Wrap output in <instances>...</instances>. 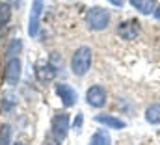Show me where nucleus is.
<instances>
[{
  "label": "nucleus",
  "instance_id": "nucleus-7",
  "mask_svg": "<svg viewBox=\"0 0 160 145\" xmlns=\"http://www.w3.org/2000/svg\"><path fill=\"white\" fill-rule=\"evenodd\" d=\"M21 78V60L19 58H11L6 62V71H4V80L9 86H15Z\"/></svg>",
  "mask_w": 160,
  "mask_h": 145
},
{
  "label": "nucleus",
  "instance_id": "nucleus-1",
  "mask_svg": "<svg viewBox=\"0 0 160 145\" xmlns=\"http://www.w3.org/2000/svg\"><path fill=\"white\" fill-rule=\"evenodd\" d=\"M108 22H110V11L108 9L99 8V6H93V8L88 9V13H86V26L91 32H101V30L108 28Z\"/></svg>",
  "mask_w": 160,
  "mask_h": 145
},
{
  "label": "nucleus",
  "instance_id": "nucleus-3",
  "mask_svg": "<svg viewBox=\"0 0 160 145\" xmlns=\"http://www.w3.org/2000/svg\"><path fill=\"white\" fill-rule=\"evenodd\" d=\"M67 130H69V117L67 113H58L52 117V123H50V136L56 143L63 142L65 136H67Z\"/></svg>",
  "mask_w": 160,
  "mask_h": 145
},
{
  "label": "nucleus",
  "instance_id": "nucleus-12",
  "mask_svg": "<svg viewBox=\"0 0 160 145\" xmlns=\"http://www.w3.org/2000/svg\"><path fill=\"white\" fill-rule=\"evenodd\" d=\"M110 134L106 132V128H99L91 138H89V143L88 145H110Z\"/></svg>",
  "mask_w": 160,
  "mask_h": 145
},
{
  "label": "nucleus",
  "instance_id": "nucleus-9",
  "mask_svg": "<svg viewBox=\"0 0 160 145\" xmlns=\"http://www.w3.org/2000/svg\"><path fill=\"white\" fill-rule=\"evenodd\" d=\"M95 121L101 123V125H104L106 128H114V130H121V128L127 127V123L121 121L119 117H116V115H104V113H99V115L95 117Z\"/></svg>",
  "mask_w": 160,
  "mask_h": 145
},
{
  "label": "nucleus",
  "instance_id": "nucleus-11",
  "mask_svg": "<svg viewBox=\"0 0 160 145\" xmlns=\"http://www.w3.org/2000/svg\"><path fill=\"white\" fill-rule=\"evenodd\" d=\"M130 6L136 8L142 15H151L157 9V2L155 0H130Z\"/></svg>",
  "mask_w": 160,
  "mask_h": 145
},
{
  "label": "nucleus",
  "instance_id": "nucleus-2",
  "mask_svg": "<svg viewBox=\"0 0 160 145\" xmlns=\"http://www.w3.org/2000/svg\"><path fill=\"white\" fill-rule=\"evenodd\" d=\"M91 67V48L89 47H78L71 58V71L75 76H84Z\"/></svg>",
  "mask_w": 160,
  "mask_h": 145
},
{
  "label": "nucleus",
  "instance_id": "nucleus-20",
  "mask_svg": "<svg viewBox=\"0 0 160 145\" xmlns=\"http://www.w3.org/2000/svg\"><path fill=\"white\" fill-rule=\"evenodd\" d=\"M153 15H155V19H158V21H160V6L155 9V13H153Z\"/></svg>",
  "mask_w": 160,
  "mask_h": 145
},
{
  "label": "nucleus",
  "instance_id": "nucleus-19",
  "mask_svg": "<svg viewBox=\"0 0 160 145\" xmlns=\"http://www.w3.org/2000/svg\"><path fill=\"white\" fill-rule=\"evenodd\" d=\"M108 2H110L112 6H118V8H121V6H123V0H108Z\"/></svg>",
  "mask_w": 160,
  "mask_h": 145
},
{
  "label": "nucleus",
  "instance_id": "nucleus-6",
  "mask_svg": "<svg viewBox=\"0 0 160 145\" xmlns=\"http://www.w3.org/2000/svg\"><path fill=\"white\" fill-rule=\"evenodd\" d=\"M43 13V0H34L32 9H30V19H28V36L36 37L39 30V19Z\"/></svg>",
  "mask_w": 160,
  "mask_h": 145
},
{
  "label": "nucleus",
  "instance_id": "nucleus-4",
  "mask_svg": "<svg viewBox=\"0 0 160 145\" xmlns=\"http://www.w3.org/2000/svg\"><path fill=\"white\" fill-rule=\"evenodd\" d=\"M86 102L93 108H102L106 104V89L99 84L91 86L88 91H86Z\"/></svg>",
  "mask_w": 160,
  "mask_h": 145
},
{
  "label": "nucleus",
  "instance_id": "nucleus-5",
  "mask_svg": "<svg viewBox=\"0 0 160 145\" xmlns=\"http://www.w3.org/2000/svg\"><path fill=\"white\" fill-rule=\"evenodd\" d=\"M54 91H56V95L60 97V101H62V104L65 106V108H71V106H75L77 104V91L69 86V84H56L54 86Z\"/></svg>",
  "mask_w": 160,
  "mask_h": 145
},
{
  "label": "nucleus",
  "instance_id": "nucleus-16",
  "mask_svg": "<svg viewBox=\"0 0 160 145\" xmlns=\"http://www.w3.org/2000/svg\"><path fill=\"white\" fill-rule=\"evenodd\" d=\"M11 19V8L4 2H0V28H4Z\"/></svg>",
  "mask_w": 160,
  "mask_h": 145
},
{
  "label": "nucleus",
  "instance_id": "nucleus-15",
  "mask_svg": "<svg viewBox=\"0 0 160 145\" xmlns=\"http://www.w3.org/2000/svg\"><path fill=\"white\" fill-rule=\"evenodd\" d=\"M15 104H17V97H15L11 91H6V93H2V110L9 112V110L13 108Z\"/></svg>",
  "mask_w": 160,
  "mask_h": 145
},
{
  "label": "nucleus",
  "instance_id": "nucleus-18",
  "mask_svg": "<svg viewBox=\"0 0 160 145\" xmlns=\"http://www.w3.org/2000/svg\"><path fill=\"white\" fill-rule=\"evenodd\" d=\"M80 128H82V113H78V115H77V119H75V130L80 132Z\"/></svg>",
  "mask_w": 160,
  "mask_h": 145
},
{
  "label": "nucleus",
  "instance_id": "nucleus-8",
  "mask_svg": "<svg viewBox=\"0 0 160 145\" xmlns=\"http://www.w3.org/2000/svg\"><path fill=\"white\" fill-rule=\"evenodd\" d=\"M118 34H119L123 39L127 41H132L140 36V22L136 19H130V21H125V22H119L118 26Z\"/></svg>",
  "mask_w": 160,
  "mask_h": 145
},
{
  "label": "nucleus",
  "instance_id": "nucleus-21",
  "mask_svg": "<svg viewBox=\"0 0 160 145\" xmlns=\"http://www.w3.org/2000/svg\"><path fill=\"white\" fill-rule=\"evenodd\" d=\"M13 145H24V143L22 142H17V143H13Z\"/></svg>",
  "mask_w": 160,
  "mask_h": 145
},
{
  "label": "nucleus",
  "instance_id": "nucleus-14",
  "mask_svg": "<svg viewBox=\"0 0 160 145\" xmlns=\"http://www.w3.org/2000/svg\"><path fill=\"white\" fill-rule=\"evenodd\" d=\"M21 48H22L21 39H11V41H9V45L6 47V58H8V60L17 58L15 54H19V52H21Z\"/></svg>",
  "mask_w": 160,
  "mask_h": 145
},
{
  "label": "nucleus",
  "instance_id": "nucleus-13",
  "mask_svg": "<svg viewBox=\"0 0 160 145\" xmlns=\"http://www.w3.org/2000/svg\"><path fill=\"white\" fill-rule=\"evenodd\" d=\"M145 121L149 125H160V104H151L145 110Z\"/></svg>",
  "mask_w": 160,
  "mask_h": 145
},
{
  "label": "nucleus",
  "instance_id": "nucleus-10",
  "mask_svg": "<svg viewBox=\"0 0 160 145\" xmlns=\"http://www.w3.org/2000/svg\"><path fill=\"white\" fill-rule=\"evenodd\" d=\"M36 76L39 82H47V80H52L56 76V69L54 65H50L48 62H43V63H38L36 65Z\"/></svg>",
  "mask_w": 160,
  "mask_h": 145
},
{
  "label": "nucleus",
  "instance_id": "nucleus-17",
  "mask_svg": "<svg viewBox=\"0 0 160 145\" xmlns=\"http://www.w3.org/2000/svg\"><path fill=\"white\" fill-rule=\"evenodd\" d=\"M11 143V127L9 125H0V145Z\"/></svg>",
  "mask_w": 160,
  "mask_h": 145
}]
</instances>
